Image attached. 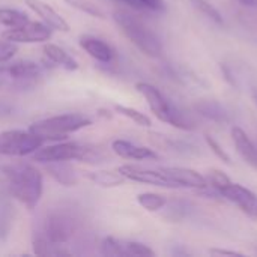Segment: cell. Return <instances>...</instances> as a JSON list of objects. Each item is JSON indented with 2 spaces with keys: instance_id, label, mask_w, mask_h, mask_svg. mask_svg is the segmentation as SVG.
<instances>
[{
  "instance_id": "6da1fadb",
  "label": "cell",
  "mask_w": 257,
  "mask_h": 257,
  "mask_svg": "<svg viewBox=\"0 0 257 257\" xmlns=\"http://www.w3.org/2000/svg\"><path fill=\"white\" fill-rule=\"evenodd\" d=\"M0 173L5 179L8 193L29 211H33L44 193L42 173L29 163L2 164Z\"/></svg>"
},
{
  "instance_id": "7a4b0ae2",
  "label": "cell",
  "mask_w": 257,
  "mask_h": 257,
  "mask_svg": "<svg viewBox=\"0 0 257 257\" xmlns=\"http://www.w3.org/2000/svg\"><path fill=\"white\" fill-rule=\"evenodd\" d=\"M113 18L120 29V32L146 56L149 57H160L163 53V44L158 35L134 14L117 9L113 12Z\"/></svg>"
},
{
  "instance_id": "3957f363",
  "label": "cell",
  "mask_w": 257,
  "mask_h": 257,
  "mask_svg": "<svg viewBox=\"0 0 257 257\" xmlns=\"http://www.w3.org/2000/svg\"><path fill=\"white\" fill-rule=\"evenodd\" d=\"M136 89L145 96V99L148 101L149 108L152 110V113L161 122H166V123H169V125H172L175 128L187 130V131L196 128L194 119L188 113H185L182 108H179L176 104H173L155 86H152L149 83H137Z\"/></svg>"
},
{
  "instance_id": "277c9868",
  "label": "cell",
  "mask_w": 257,
  "mask_h": 257,
  "mask_svg": "<svg viewBox=\"0 0 257 257\" xmlns=\"http://www.w3.org/2000/svg\"><path fill=\"white\" fill-rule=\"evenodd\" d=\"M33 160L42 164L54 161H80L89 164H98L105 160V155L101 149L92 145H83L77 142H62L51 146L39 148L33 154Z\"/></svg>"
},
{
  "instance_id": "5b68a950",
  "label": "cell",
  "mask_w": 257,
  "mask_h": 257,
  "mask_svg": "<svg viewBox=\"0 0 257 257\" xmlns=\"http://www.w3.org/2000/svg\"><path fill=\"white\" fill-rule=\"evenodd\" d=\"M93 120L83 113H65L33 122L29 131L42 137L44 140H60L66 139V136L72 133L90 126Z\"/></svg>"
},
{
  "instance_id": "8992f818",
  "label": "cell",
  "mask_w": 257,
  "mask_h": 257,
  "mask_svg": "<svg viewBox=\"0 0 257 257\" xmlns=\"http://www.w3.org/2000/svg\"><path fill=\"white\" fill-rule=\"evenodd\" d=\"M78 230V221L75 217L63 209L51 211L42 224L44 238L56 248V256H69L71 253L65 250V244L72 239Z\"/></svg>"
},
{
  "instance_id": "52a82bcc",
  "label": "cell",
  "mask_w": 257,
  "mask_h": 257,
  "mask_svg": "<svg viewBox=\"0 0 257 257\" xmlns=\"http://www.w3.org/2000/svg\"><path fill=\"white\" fill-rule=\"evenodd\" d=\"M44 143L42 137L29 130H8L0 133V157H26L35 154Z\"/></svg>"
},
{
  "instance_id": "ba28073f",
  "label": "cell",
  "mask_w": 257,
  "mask_h": 257,
  "mask_svg": "<svg viewBox=\"0 0 257 257\" xmlns=\"http://www.w3.org/2000/svg\"><path fill=\"white\" fill-rule=\"evenodd\" d=\"M2 38L15 44H35L47 42L51 38V27L45 23L29 21L20 27L9 29L2 33Z\"/></svg>"
},
{
  "instance_id": "9c48e42d",
  "label": "cell",
  "mask_w": 257,
  "mask_h": 257,
  "mask_svg": "<svg viewBox=\"0 0 257 257\" xmlns=\"http://www.w3.org/2000/svg\"><path fill=\"white\" fill-rule=\"evenodd\" d=\"M218 191L226 200L235 203L247 217H250L251 220H257V194H254L251 190L230 181L221 188H218Z\"/></svg>"
},
{
  "instance_id": "30bf717a",
  "label": "cell",
  "mask_w": 257,
  "mask_h": 257,
  "mask_svg": "<svg viewBox=\"0 0 257 257\" xmlns=\"http://www.w3.org/2000/svg\"><path fill=\"white\" fill-rule=\"evenodd\" d=\"M117 172L130 181L140 182V184H149L155 187H164V188H176L175 182L161 172V169H146L140 166H122L117 169Z\"/></svg>"
},
{
  "instance_id": "8fae6325",
  "label": "cell",
  "mask_w": 257,
  "mask_h": 257,
  "mask_svg": "<svg viewBox=\"0 0 257 257\" xmlns=\"http://www.w3.org/2000/svg\"><path fill=\"white\" fill-rule=\"evenodd\" d=\"M101 253L104 256H155V251L148 245L136 241H123L113 236H107L102 239Z\"/></svg>"
},
{
  "instance_id": "7c38bea8",
  "label": "cell",
  "mask_w": 257,
  "mask_h": 257,
  "mask_svg": "<svg viewBox=\"0 0 257 257\" xmlns=\"http://www.w3.org/2000/svg\"><path fill=\"white\" fill-rule=\"evenodd\" d=\"M164 175H167L176 185V188H203L208 181L203 175L187 167H160Z\"/></svg>"
},
{
  "instance_id": "4fadbf2b",
  "label": "cell",
  "mask_w": 257,
  "mask_h": 257,
  "mask_svg": "<svg viewBox=\"0 0 257 257\" xmlns=\"http://www.w3.org/2000/svg\"><path fill=\"white\" fill-rule=\"evenodd\" d=\"M26 5L38 15L42 18V21L50 26L51 29L54 30H59V32H69L71 27H69V23L59 14L56 12L48 3L42 2V0H24Z\"/></svg>"
},
{
  "instance_id": "5bb4252c",
  "label": "cell",
  "mask_w": 257,
  "mask_h": 257,
  "mask_svg": "<svg viewBox=\"0 0 257 257\" xmlns=\"http://www.w3.org/2000/svg\"><path fill=\"white\" fill-rule=\"evenodd\" d=\"M80 47L96 62L99 63H111L116 57L114 50L111 48L110 44H107L105 41L90 36V35H84L80 36Z\"/></svg>"
},
{
  "instance_id": "9a60e30c",
  "label": "cell",
  "mask_w": 257,
  "mask_h": 257,
  "mask_svg": "<svg viewBox=\"0 0 257 257\" xmlns=\"http://www.w3.org/2000/svg\"><path fill=\"white\" fill-rule=\"evenodd\" d=\"M42 66L32 60H18L9 65L0 66V75L11 77L14 80H33L42 74Z\"/></svg>"
},
{
  "instance_id": "2e32d148",
  "label": "cell",
  "mask_w": 257,
  "mask_h": 257,
  "mask_svg": "<svg viewBox=\"0 0 257 257\" xmlns=\"http://www.w3.org/2000/svg\"><path fill=\"white\" fill-rule=\"evenodd\" d=\"M111 149L116 155H119L120 158H126V160H157L158 158L157 152H154L152 149L145 148V146H137L122 139L114 140L111 143Z\"/></svg>"
},
{
  "instance_id": "e0dca14e",
  "label": "cell",
  "mask_w": 257,
  "mask_h": 257,
  "mask_svg": "<svg viewBox=\"0 0 257 257\" xmlns=\"http://www.w3.org/2000/svg\"><path fill=\"white\" fill-rule=\"evenodd\" d=\"M230 133H232V140L235 143V148H236L238 154L242 157V160L247 164H250L253 169H257L256 145L251 142V139L247 136V133L239 126H233Z\"/></svg>"
},
{
  "instance_id": "ac0fdd59",
  "label": "cell",
  "mask_w": 257,
  "mask_h": 257,
  "mask_svg": "<svg viewBox=\"0 0 257 257\" xmlns=\"http://www.w3.org/2000/svg\"><path fill=\"white\" fill-rule=\"evenodd\" d=\"M45 170L57 184H60L63 187H75L78 184V176H77L74 167L69 164V161L47 163Z\"/></svg>"
},
{
  "instance_id": "d6986e66",
  "label": "cell",
  "mask_w": 257,
  "mask_h": 257,
  "mask_svg": "<svg viewBox=\"0 0 257 257\" xmlns=\"http://www.w3.org/2000/svg\"><path fill=\"white\" fill-rule=\"evenodd\" d=\"M194 108L200 116H203L212 122H217V123H229L232 119L229 110L224 105H221L218 101L202 99L194 105Z\"/></svg>"
},
{
  "instance_id": "ffe728a7",
  "label": "cell",
  "mask_w": 257,
  "mask_h": 257,
  "mask_svg": "<svg viewBox=\"0 0 257 257\" xmlns=\"http://www.w3.org/2000/svg\"><path fill=\"white\" fill-rule=\"evenodd\" d=\"M42 50H44V54L47 56V59L51 60L53 63L59 65L60 68H63L66 71H75V69H78L77 60L68 51H65L63 48H60L59 45L48 42V44L44 45Z\"/></svg>"
},
{
  "instance_id": "44dd1931",
  "label": "cell",
  "mask_w": 257,
  "mask_h": 257,
  "mask_svg": "<svg viewBox=\"0 0 257 257\" xmlns=\"http://www.w3.org/2000/svg\"><path fill=\"white\" fill-rule=\"evenodd\" d=\"M84 176L101 188H114L120 187L126 179L117 172H107V170H95V172H84Z\"/></svg>"
},
{
  "instance_id": "7402d4cb",
  "label": "cell",
  "mask_w": 257,
  "mask_h": 257,
  "mask_svg": "<svg viewBox=\"0 0 257 257\" xmlns=\"http://www.w3.org/2000/svg\"><path fill=\"white\" fill-rule=\"evenodd\" d=\"M29 17L17 9H9V8H2L0 9V26L9 27V29H15L20 27L26 23H29Z\"/></svg>"
},
{
  "instance_id": "603a6c76",
  "label": "cell",
  "mask_w": 257,
  "mask_h": 257,
  "mask_svg": "<svg viewBox=\"0 0 257 257\" xmlns=\"http://www.w3.org/2000/svg\"><path fill=\"white\" fill-rule=\"evenodd\" d=\"M137 202L140 203V206H143L146 211H151V212L163 209L167 203L166 197L157 193H142L137 196Z\"/></svg>"
},
{
  "instance_id": "cb8c5ba5",
  "label": "cell",
  "mask_w": 257,
  "mask_h": 257,
  "mask_svg": "<svg viewBox=\"0 0 257 257\" xmlns=\"http://www.w3.org/2000/svg\"><path fill=\"white\" fill-rule=\"evenodd\" d=\"M190 3L193 5V8H196L200 14H203L205 17H208L209 20H212L215 24L218 26H223L224 24V20H223V15L220 14V11L212 6L208 0H190Z\"/></svg>"
},
{
  "instance_id": "d4e9b609",
  "label": "cell",
  "mask_w": 257,
  "mask_h": 257,
  "mask_svg": "<svg viewBox=\"0 0 257 257\" xmlns=\"http://www.w3.org/2000/svg\"><path fill=\"white\" fill-rule=\"evenodd\" d=\"M114 110H116V113H119V114H122V116L131 119L134 123H137V125H140V126H146V128H148V126L152 125V120H151L145 113H140L139 110H136V108H133V107H126V105L116 104V105H114Z\"/></svg>"
},
{
  "instance_id": "484cf974",
  "label": "cell",
  "mask_w": 257,
  "mask_h": 257,
  "mask_svg": "<svg viewBox=\"0 0 257 257\" xmlns=\"http://www.w3.org/2000/svg\"><path fill=\"white\" fill-rule=\"evenodd\" d=\"M65 2H66L71 8H75L77 11L84 12V14L93 17V18H99V20H104V18H105L104 11H102L99 6H96L95 3L89 2V0H65Z\"/></svg>"
},
{
  "instance_id": "4316f807",
  "label": "cell",
  "mask_w": 257,
  "mask_h": 257,
  "mask_svg": "<svg viewBox=\"0 0 257 257\" xmlns=\"http://www.w3.org/2000/svg\"><path fill=\"white\" fill-rule=\"evenodd\" d=\"M117 2L125 3L137 11H154V12L164 11L163 0H117Z\"/></svg>"
},
{
  "instance_id": "83f0119b",
  "label": "cell",
  "mask_w": 257,
  "mask_h": 257,
  "mask_svg": "<svg viewBox=\"0 0 257 257\" xmlns=\"http://www.w3.org/2000/svg\"><path fill=\"white\" fill-rule=\"evenodd\" d=\"M205 178H206L208 184H209L211 187H214L215 190H218V188H221L223 185H226L227 182H230L229 176H227L224 172L215 170V169L209 170V172H208V176H205Z\"/></svg>"
},
{
  "instance_id": "f1b7e54d",
  "label": "cell",
  "mask_w": 257,
  "mask_h": 257,
  "mask_svg": "<svg viewBox=\"0 0 257 257\" xmlns=\"http://www.w3.org/2000/svg\"><path fill=\"white\" fill-rule=\"evenodd\" d=\"M205 142H206V145L209 146V149L223 161V163H226V164H232V161H230V157H229V154L220 146V143L212 137V136H209V134H206L205 136Z\"/></svg>"
},
{
  "instance_id": "f546056e",
  "label": "cell",
  "mask_w": 257,
  "mask_h": 257,
  "mask_svg": "<svg viewBox=\"0 0 257 257\" xmlns=\"http://www.w3.org/2000/svg\"><path fill=\"white\" fill-rule=\"evenodd\" d=\"M17 51H18V45L15 42L6 41V39L0 41V63L11 60Z\"/></svg>"
},
{
  "instance_id": "4dcf8cb0",
  "label": "cell",
  "mask_w": 257,
  "mask_h": 257,
  "mask_svg": "<svg viewBox=\"0 0 257 257\" xmlns=\"http://www.w3.org/2000/svg\"><path fill=\"white\" fill-rule=\"evenodd\" d=\"M187 214H188V203H185V202H175L169 208L167 217L170 220H173V221H178V220L184 218Z\"/></svg>"
},
{
  "instance_id": "1f68e13d",
  "label": "cell",
  "mask_w": 257,
  "mask_h": 257,
  "mask_svg": "<svg viewBox=\"0 0 257 257\" xmlns=\"http://www.w3.org/2000/svg\"><path fill=\"white\" fill-rule=\"evenodd\" d=\"M209 253L214 256H244L242 253L235 251V250H220V248H212L209 250Z\"/></svg>"
},
{
  "instance_id": "d6a6232c",
  "label": "cell",
  "mask_w": 257,
  "mask_h": 257,
  "mask_svg": "<svg viewBox=\"0 0 257 257\" xmlns=\"http://www.w3.org/2000/svg\"><path fill=\"white\" fill-rule=\"evenodd\" d=\"M238 2L248 8H257V0H238Z\"/></svg>"
},
{
  "instance_id": "836d02e7",
  "label": "cell",
  "mask_w": 257,
  "mask_h": 257,
  "mask_svg": "<svg viewBox=\"0 0 257 257\" xmlns=\"http://www.w3.org/2000/svg\"><path fill=\"white\" fill-rule=\"evenodd\" d=\"M253 99H254V102H256L257 105V87L253 90Z\"/></svg>"
},
{
  "instance_id": "e575fe53",
  "label": "cell",
  "mask_w": 257,
  "mask_h": 257,
  "mask_svg": "<svg viewBox=\"0 0 257 257\" xmlns=\"http://www.w3.org/2000/svg\"><path fill=\"white\" fill-rule=\"evenodd\" d=\"M0 84H2V83H0Z\"/></svg>"
}]
</instances>
